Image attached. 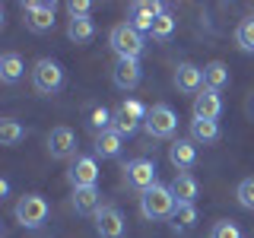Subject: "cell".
Returning a JSON list of instances; mask_svg holds the SVG:
<instances>
[{
  "label": "cell",
  "instance_id": "7",
  "mask_svg": "<svg viewBox=\"0 0 254 238\" xmlns=\"http://www.w3.org/2000/svg\"><path fill=\"white\" fill-rule=\"evenodd\" d=\"M22 13H26V29L42 35V32L54 29V13H58V3L54 0H29L22 3Z\"/></svg>",
  "mask_w": 254,
  "mask_h": 238
},
{
  "label": "cell",
  "instance_id": "23",
  "mask_svg": "<svg viewBox=\"0 0 254 238\" xmlns=\"http://www.w3.org/2000/svg\"><path fill=\"white\" fill-rule=\"evenodd\" d=\"M99 200H102V197H99V187H76L73 190V210L83 213V216H86V213H92V216H95V210L102 206Z\"/></svg>",
  "mask_w": 254,
  "mask_h": 238
},
{
  "label": "cell",
  "instance_id": "13",
  "mask_svg": "<svg viewBox=\"0 0 254 238\" xmlns=\"http://www.w3.org/2000/svg\"><path fill=\"white\" fill-rule=\"evenodd\" d=\"M92 222L99 238H124V213L118 206H99Z\"/></svg>",
  "mask_w": 254,
  "mask_h": 238
},
{
  "label": "cell",
  "instance_id": "12",
  "mask_svg": "<svg viewBox=\"0 0 254 238\" xmlns=\"http://www.w3.org/2000/svg\"><path fill=\"white\" fill-rule=\"evenodd\" d=\"M48 156L58 159V162H67V159H76V133L70 127H54L48 133Z\"/></svg>",
  "mask_w": 254,
  "mask_h": 238
},
{
  "label": "cell",
  "instance_id": "19",
  "mask_svg": "<svg viewBox=\"0 0 254 238\" xmlns=\"http://www.w3.org/2000/svg\"><path fill=\"white\" fill-rule=\"evenodd\" d=\"M22 73H26V60L16 51H6L3 58H0V79H3L6 86H13V83L22 79Z\"/></svg>",
  "mask_w": 254,
  "mask_h": 238
},
{
  "label": "cell",
  "instance_id": "18",
  "mask_svg": "<svg viewBox=\"0 0 254 238\" xmlns=\"http://www.w3.org/2000/svg\"><path fill=\"white\" fill-rule=\"evenodd\" d=\"M121 146H124V137L115 130V127L105 130V133H95V143H92L95 156H102V159H118L121 156Z\"/></svg>",
  "mask_w": 254,
  "mask_h": 238
},
{
  "label": "cell",
  "instance_id": "22",
  "mask_svg": "<svg viewBox=\"0 0 254 238\" xmlns=\"http://www.w3.org/2000/svg\"><path fill=\"white\" fill-rule=\"evenodd\" d=\"M190 140H194V143H203V146L216 143L219 140V121H203V118H194V121H190Z\"/></svg>",
  "mask_w": 254,
  "mask_h": 238
},
{
  "label": "cell",
  "instance_id": "15",
  "mask_svg": "<svg viewBox=\"0 0 254 238\" xmlns=\"http://www.w3.org/2000/svg\"><path fill=\"white\" fill-rule=\"evenodd\" d=\"M169 159H172V165L178 172H190L197 165V146H194V140H172V146H169Z\"/></svg>",
  "mask_w": 254,
  "mask_h": 238
},
{
  "label": "cell",
  "instance_id": "6",
  "mask_svg": "<svg viewBox=\"0 0 254 238\" xmlns=\"http://www.w3.org/2000/svg\"><path fill=\"white\" fill-rule=\"evenodd\" d=\"M13 216L22 229H38V226H45V219H48V200L42 194H22L19 203H16V210H13Z\"/></svg>",
  "mask_w": 254,
  "mask_h": 238
},
{
  "label": "cell",
  "instance_id": "27",
  "mask_svg": "<svg viewBox=\"0 0 254 238\" xmlns=\"http://www.w3.org/2000/svg\"><path fill=\"white\" fill-rule=\"evenodd\" d=\"M235 45L242 48L245 54H254V16L251 19H242L235 29Z\"/></svg>",
  "mask_w": 254,
  "mask_h": 238
},
{
  "label": "cell",
  "instance_id": "11",
  "mask_svg": "<svg viewBox=\"0 0 254 238\" xmlns=\"http://www.w3.org/2000/svg\"><path fill=\"white\" fill-rule=\"evenodd\" d=\"M165 13V3H159V0H133L130 3V26L140 29L143 35H149V29H153V22L159 16Z\"/></svg>",
  "mask_w": 254,
  "mask_h": 238
},
{
  "label": "cell",
  "instance_id": "1",
  "mask_svg": "<svg viewBox=\"0 0 254 238\" xmlns=\"http://www.w3.org/2000/svg\"><path fill=\"white\" fill-rule=\"evenodd\" d=\"M175 210H178V200H175L172 187L165 184H153L140 194V213L146 219H172Z\"/></svg>",
  "mask_w": 254,
  "mask_h": 238
},
{
  "label": "cell",
  "instance_id": "8",
  "mask_svg": "<svg viewBox=\"0 0 254 238\" xmlns=\"http://www.w3.org/2000/svg\"><path fill=\"white\" fill-rule=\"evenodd\" d=\"M124 184L133 187V190H149L153 184H159L156 181V162L153 159H130V162L124 165Z\"/></svg>",
  "mask_w": 254,
  "mask_h": 238
},
{
  "label": "cell",
  "instance_id": "5",
  "mask_svg": "<svg viewBox=\"0 0 254 238\" xmlns=\"http://www.w3.org/2000/svg\"><path fill=\"white\" fill-rule=\"evenodd\" d=\"M32 86H35L38 95H54V92H61V86H64V70H61V63L51 60V58L35 60V67H32Z\"/></svg>",
  "mask_w": 254,
  "mask_h": 238
},
{
  "label": "cell",
  "instance_id": "30",
  "mask_svg": "<svg viewBox=\"0 0 254 238\" xmlns=\"http://www.w3.org/2000/svg\"><path fill=\"white\" fill-rule=\"evenodd\" d=\"M210 238H242V229H238L232 219H222V222H216V226H213Z\"/></svg>",
  "mask_w": 254,
  "mask_h": 238
},
{
  "label": "cell",
  "instance_id": "16",
  "mask_svg": "<svg viewBox=\"0 0 254 238\" xmlns=\"http://www.w3.org/2000/svg\"><path fill=\"white\" fill-rule=\"evenodd\" d=\"M222 115V99L216 89H203L194 95V118H203V121H216Z\"/></svg>",
  "mask_w": 254,
  "mask_h": 238
},
{
  "label": "cell",
  "instance_id": "9",
  "mask_svg": "<svg viewBox=\"0 0 254 238\" xmlns=\"http://www.w3.org/2000/svg\"><path fill=\"white\" fill-rule=\"evenodd\" d=\"M67 181L73 184V190L99 184V162H95V156H76L67 169Z\"/></svg>",
  "mask_w": 254,
  "mask_h": 238
},
{
  "label": "cell",
  "instance_id": "29",
  "mask_svg": "<svg viewBox=\"0 0 254 238\" xmlns=\"http://www.w3.org/2000/svg\"><path fill=\"white\" fill-rule=\"evenodd\" d=\"M235 197H238V203H242L245 210H254V178H245L242 184L235 187Z\"/></svg>",
  "mask_w": 254,
  "mask_h": 238
},
{
  "label": "cell",
  "instance_id": "32",
  "mask_svg": "<svg viewBox=\"0 0 254 238\" xmlns=\"http://www.w3.org/2000/svg\"><path fill=\"white\" fill-rule=\"evenodd\" d=\"M6 194H10V181L3 178V181H0V197H6Z\"/></svg>",
  "mask_w": 254,
  "mask_h": 238
},
{
  "label": "cell",
  "instance_id": "21",
  "mask_svg": "<svg viewBox=\"0 0 254 238\" xmlns=\"http://www.w3.org/2000/svg\"><path fill=\"white\" fill-rule=\"evenodd\" d=\"M67 38L73 45H89L95 38V22L89 16H79V19H70L67 22Z\"/></svg>",
  "mask_w": 254,
  "mask_h": 238
},
{
  "label": "cell",
  "instance_id": "2",
  "mask_svg": "<svg viewBox=\"0 0 254 238\" xmlns=\"http://www.w3.org/2000/svg\"><path fill=\"white\" fill-rule=\"evenodd\" d=\"M108 45H111V51H115L118 58L140 60L143 48H146V35H143L140 29H133L130 22H118V26L111 29V35H108Z\"/></svg>",
  "mask_w": 254,
  "mask_h": 238
},
{
  "label": "cell",
  "instance_id": "20",
  "mask_svg": "<svg viewBox=\"0 0 254 238\" xmlns=\"http://www.w3.org/2000/svg\"><path fill=\"white\" fill-rule=\"evenodd\" d=\"M194 226H197V206L194 203H178V210L172 213V232L188 235Z\"/></svg>",
  "mask_w": 254,
  "mask_h": 238
},
{
  "label": "cell",
  "instance_id": "10",
  "mask_svg": "<svg viewBox=\"0 0 254 238\" xmlns=\"http://www.w3.org/2000/svg\"><path fill=\"white\" fill-rule=\"evenodd\" d=\"M140 79H143L140 60H133V58H118L115 60V67H111V83L121 92H133L140 86Z\"/></svg>",
  "mask_w": 254,
  "mask_h": 238
},
{
  "label": "cell",
  "instance_id": "3",
  "mask_svg": "<svg viewBox=\"0 0 254 238\" xmlns=\"http://www.w3.org/2000/svg\"><path fill=\"white\" fill-rule=\"evenodd\" d=\"M143 130L149 133L153 140H172L175 130H178V115L169 108V105H153L146 111V121H143Z\"/></svg>",
  "mask_w": 254,
  "mask_h": 238
},
{
  "label": "cell",
  "instance_id": "17",
  "mask_svg": "<svg viewBox=\"0 0 254 238\" xmlns=\"http://www.w3.org/2000/svg\"><path fill=\"white\" fill-rule=\"evenodd\" d=\"M169 187H172V194H175V200H178V203H194L197 194H200V184H197V178L190 172H178Z\"/></svg>",
  "mask_w": 254,
  "mask_h": 238
},
{
  "label": "cell",
  "instance_id": "25",
  "mask_svg": "<svg viewBox=\"0 0 254 238\" xmlns=\"http://www.w3.org/2000/svg\"><path fill=\"white\" fill-rule=\"evenodd\" d=\"M19 140H26V127L19 121H13V118H3L0 121V143L3 146H16Z\"/></svg>",
  "mask_w": 254,
  "mask_h": 238
},
{
  "label": "cell",
  "instance_id": "14",
  "mask_svg": "<svg viewBox=\"0 0 254 238\" xmlns=\"http://www.w3.org/2000/svg\"><path fill=\"white\" fill-rule=\"evenodd\" d=\"M175 89L185 92V95H197L206 89L203 83V67H197V63H178V70H175Z\"/></svg>",
  "mask_w": 254,
  "mask_h": 238
},
{
  "label": "cell",
  "instance_id": "26",
  "mask_svg": "<svg viewBox=\"0 0 254 238\" xmlns=\"http://www.w3.org/2000/svg\"><path fill=\"white\" fill-rule=\"evenodd\" d=\"M172 35H175V16L165 10V13L153 22V29H149V38H153V42H169Z\"/></svg>",
  "mask_w": 254,
  "mask_h": 238
},
{
  "label": "cell",
  "instance_id": "28",
  "mask_svg": "<svg viewBox=\"0 0 254 238\" xmlns=\"http://www.w3.org/2000/svg\"><path fill=\"white\" fill-rule=\"evenodd\" d=\"M111 124H115V115H111L108 108L95 105V108L89 111V127H92L95 133H105V130H111Z\"/></svg>",
  "mask_w": 254,
  "mask_h": 238
},
{
  "label": "cell",
  "instance_id": "31",
  "mask_svg": "<svg viewBox=\"0 0 254 238\" xmlns=\"http://www.w3.org/2000/svg\"><path fill=\"white\" fill-rule=\"evenodd\" d=\"M67 10H70V19H79V16H89L92 13V3H89V0H70Z\"/></svg>",
  "mask_w": 254,
  "mask_h": 238
},
{
  "label": "cell",
  "instance_id": "24",
  "mask_svg": "<svg viewBox=\"0 0 254 238\" xmlns=\"http://www.w3.org/2000/svg\"><path fill=\"white\" fill-rule=\"evenodd\" d=\"M203 83H206V89H222V86H229V67L222 60H210V63H203Z\"/></svg>",
  "mask_w": 254,
  "mask_h": 238
},
{
  "label": "cell",
  "instance_id": "4",
  "mask_svg": "<svg viewBox=\"0 0 254 238\" xmlns=\"http://www.w3.org/2000/svg\"><path fill=\"white\" fill-rule=\"evenodd\" d=\"M146 105H143L140 99H124L121 105L115 108V130L121 133V137H130V133H137L140 127H143V121H146Z\"/></svg>",
  "mask_w": 254,
  "mask_h": 238
}]
</instances>
